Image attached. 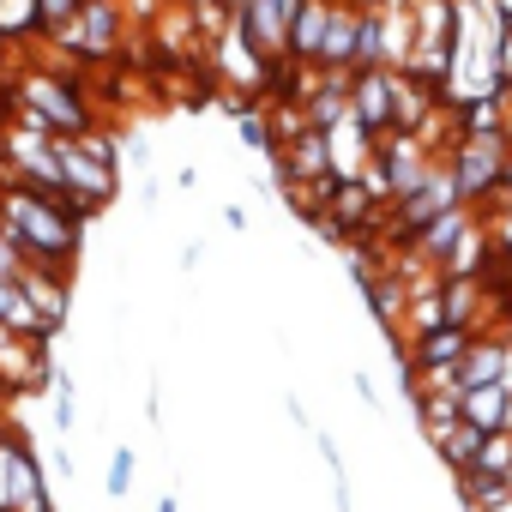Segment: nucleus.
<instances>
[{"mask_svg":"<svg viewBox=\"0 0 512 512\" xmlns=\"http://www.w3.org/2000/svg\"><path fill=\"white\" fill-rule=\"evenodd\" d=\"M0 320H7V326H31V320H37L31 302H25V290H19L13 278H0Z\"/></svg>","mask_w":512,"mask_h":512,"instance_id":"obj_1","label":"nucleus"},{"mask_svg":"<svg viewBox=\"0 0 512 512\" xmlns=\"http://www.w3.org/2000/svg\"><path fill=\"white\" fill-rule=\"evenodd\" d=\"M127 488H133V452H127V446H121V452H115V458H109V494H115V500H121V494H127Z\"/></svg>","mask_w":512,"mask_h":512,"instance_id":"obj_2","label":"nucleus"},{"mask_svg":"<svg viewBox=\"0 0 512 512\" xmlns=\"http://www.w3.org/2000/svg\"><path fill=\"white\" fill-rule=\"evenodd\" d=\"M157 512H175V494H163V500H157Z\"/></svg>","mask_w":512,"mask_h":512,"instance_id":"obj_3","label":"nucleus"}]
</instances>
